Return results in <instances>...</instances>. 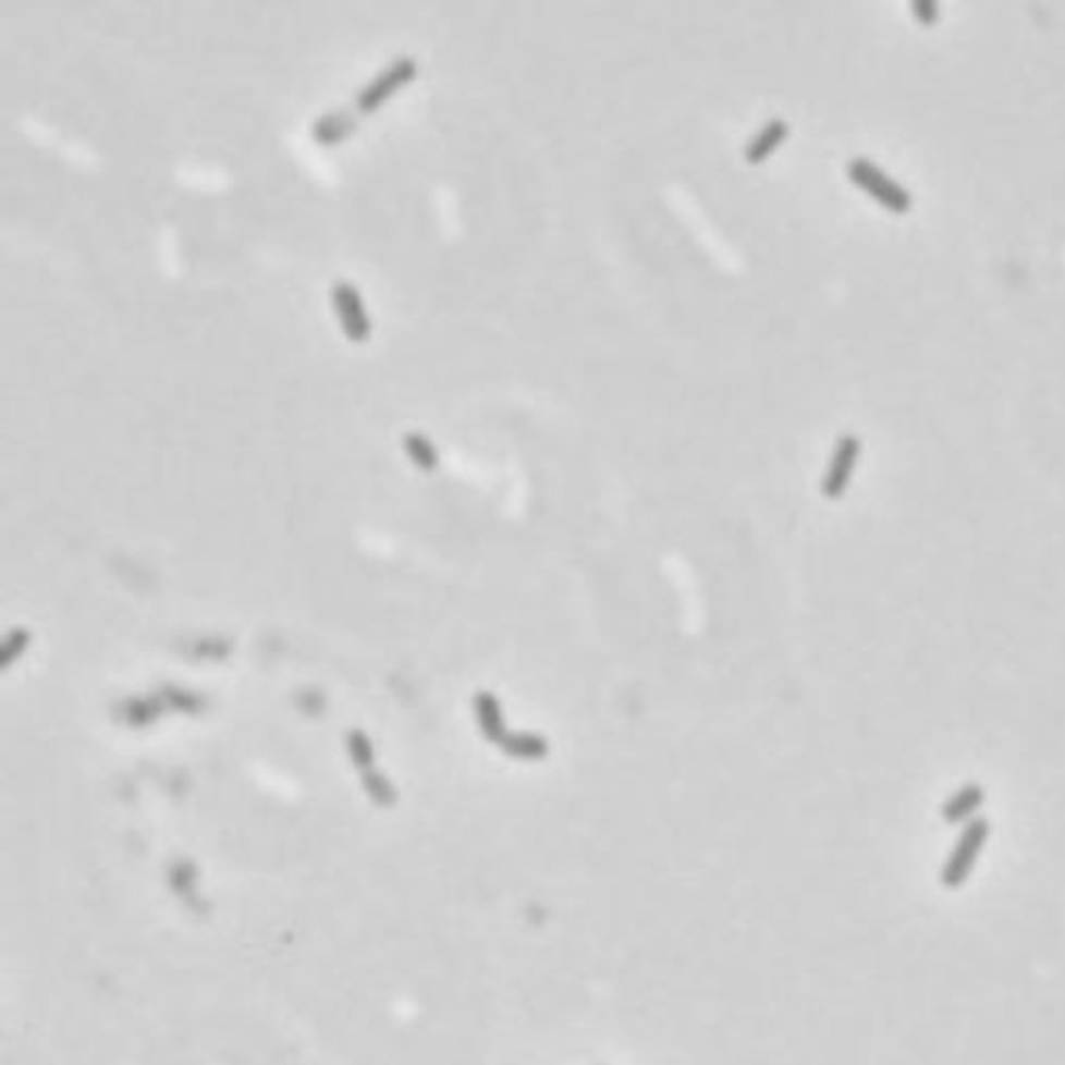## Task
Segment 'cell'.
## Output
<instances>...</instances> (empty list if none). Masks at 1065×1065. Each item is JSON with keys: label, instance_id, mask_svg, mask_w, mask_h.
<instances>
[{"label": "cell", "instance_id": "obj_1", "mask_svg": "<svg viewBox=\"0 0 1065 1065\" xmlns=\"http://www.w3.org/2000/svg\"><path fill=\"white\" fill-rule=\"evenodd\" d=\"M846 174L855 186L865 191L876 204L882 205L890 213L905 216L914 207L911 193L898 184L894 178L888 176L873 161L865 157H855L846 166Z\"/></svg>", "mask_w": 1065, "mask_h": 1065}, {"label": "cell", "instance_id": "obj_2", "mask_svg": "<svg viewBox=\"0 0 1065 1065\" xmlns=\"http://www.w3.org/2000/svg\"><path fill=\"white\" fill-rule=\"evenodd\" d=\"M989 836L990 821L987 817H976L969 823H965L964 832L957 840L953 853L942 865V871H940L942 886L948 888V890H957V888L964 886L967 878L971 876Z\"/></svg>", "mask_w": 1065, "mask_h": 1065}, {"label": "cell", "instance_id": "obj_3", "mask_svg": "<svg viewBox=\"0 0 1065 1065\" xmlns=\"http://www.w3.org/2000/svg\"><path fill=\"white\" fill-rule=\"evenodd\" d=\"M418 76V63L412 57H400L395 59L384 72L375 77L368 86H364L355 95L357 111L364 115H372L379 111L384 102L393 99L395 93H400L409 82H414Z\"/></svg>", "mask_w": 1065, "mask_h": 1065}, {"label": "cell", "instance_id": "obj_4", "mask_svg": "<svg viewBox=\"0 0 1065 1065\" xmlns=\"http://www.w3.org/2000/svg\"><path fill=\"white\" fill-rule=\"evenodd\" d=\"M332 305L336 309V318L341 322L343 334L352 343H366L372 336V320L368 316L362 293L354 282L339 280L332 286Z\"/></svg>", "mask_w": 1065, "mask_h": 1065}, {"label": "cell", "instance_id": "obj_5", "mask_svg": "<svg viewBox=\"0 0 1065 1065\" xmlns=\"http://www.w3.org/2000/svg\"><path fill=\"white\" fill-rule=\"evenodd\" d=\"M861 439L853 432H846L837 439L834 456L823 479V495L828 500H840L846 493L861 456Z\"/></svg>", "mask_w": 1065, "mask_h": 1065}, {"label": "cell", "instance_id": "obj_6", "mask_svg": "<svg viewBox=\"0 0 1065 1065\" xmlns=\"http://www.w3.org/2000/svg\"><path fill=\"white\" fill-rule=\"evenodd\" d=\"M987 800V789L980 784H965L959 787L944 805H942V819L948 825H965L971 819H976V812Z\"/></svg>", "mask_w": 1065, "mask_h": 1065}, {"label": "cell", "instance_id": "obj_7", "mask_svg": "<svg viewBox=\"0 0 1065 1065\" xmlns=\"http://www.w3.org/2000/svg\"><path fill=\"white\" fill-rule=\"evenodd\" d=\"M787 136H789V126H787L784 120H771V122H767L761 127V132L755 134L750 138V143L746 145V151H744L746 161L750 166H761L762 161H767L773 152L778 151L786 143Z\"/></svg>", "mask_w": 1065, "mask_h": 1065}, {"label": "cell", "instance_id": "obj_8", "mask_svg": "<svg viewBox=\"0 0 1065 1065\" xmlns=\"http://www.w3.org/2000/svg\"><path fill=\"white\" fill-rule=\"evenodd\" d=\"M357 130V120L350 111H330L316 120L311 126V138L320 147H336L350 138Z\"/></svg>", "mask_w": 1065, "mask_h": 1065}, {"label": "cell", "instance_id": "obj_9", "mask_svg": "<svg viewBox=\"0 0 1065 1065\" xmlns=\"http://www.w3.org/2000/svg\"><path fill=\"white\" fill-rule=\"evenodd\" d=\"M475 712H477V721H479L482 736L487 737L491 744L500 746L502 739L507 736L500 700L489 691H481L475 698Z\"/></svg>", "mask_w": 1065, "mask_h": 1065}, {"label": "cell", "instance_id": "obj_10", "mask_svg": "<svg viewBox=\"0 0 1065 1065\" xmlns=\"http://www.w3.org/2000/svg\"><path fill=\"white\" fill-rule=\"evenodd\" d=\"M500 748L506 757L516 761H541L550 755L548 739L531 732H507Z\"/></svg>", "mask_w": 1065, "mask_h": 1065}, {"label": "cell", "instance_id": "obj_11", "mask_svg": "<svg viewBox=\"0 0 1065 1065\" xmlns=\"http://www.w3.org/2000/svg\"><path fill=\"white\" fill-rule=\"evenodd\" d=\"M404 448H406L407 456L412 457V462L418 468H423L427 473H431V470L437 468L439 454H437L434 445H432L431 441L425 434H420V432H407L406 437H404Z\"/></svg>", "mask_w": 1065, "mask_h": 1065}, {"label": "cell", "instance_id": "obj_12", "mask_svg": "<svg viewBox=\"0 0 1065 1065\" xmlns=\"http://www.w3.org/2000/svg\"><path fill=\"white\" fill-rule=\"evenodd\" d=\"M911 11H914L915 20H917L921 26L930 27L934 26V24L939 22V2H932V0H917V2H911Z\"/></svg>", "mask_w": 1065, "mask_h": 1065}]
</instances>
